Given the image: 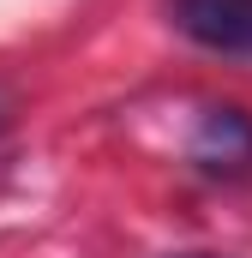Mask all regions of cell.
Segmentation results:
<instances>
[{
    "label": "cell",
    "instance_id": "obj_1",
    "mask_svg": "<svg viewBox=\"0 0 252 258\" xmlns=\"http://www.w3.org/2000/svg\"><path fill=\"white\" fill-rule=\"evenodd\" d=\"M186 156L204 174H246L252 168V114L246 108H204L192 126Z\"/></svg>",
    "mask_w": 252,
    "mask_h": 258
},
{
    "label": "cell",
    "instance_id": "obj_2",
    "mask_svg": "<svg viewBox=\"0 0 252 258\" xmlns=\"http://www.w3.org/2000/svg\"><path fill=\"white\" fill-rule=\"evenodd\" d=\"M174 24L198 48L252 54V0H174Z\"/></svg>",
    "mask_w": 252,
    "mask_h": 258
},
{
    "label": "cell",
    "instance_id": "obj_3",
    "mask_svg": "<svg viewBox=\"0 0 252 258\" xmlns=\"http://www.w3.org/2000/svg\"><path fill=\"white\" fill-rule=\"evenodd\" d=\"M6 114H12V102H6V90H0V132H6Z\"/></svg>",
    "mask_w": 252,
    "mask_h": 258
},
{
    "label": "cell",
    "instance_id": "obj_4",
    "mask_svg": "<svg viewBox=\"0 0 252 258\" xmlns=\"http://www.w3.org/2000/svg\"><path fill=\"white\" fill-rule=\"evenodd\" d=\"M192 258H204V252H192Z\"/></svg>",
    "mask_w": 252,
    "mask_h": 258
}]
</instances>
